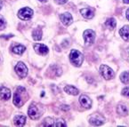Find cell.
<instances>
[{
  "mask_svg": "<svg viewBox=\"0 0 129 127\" xmlns=\"http://www.w3.org/2000/svg\"><path fill=\"white\" fill-rule=\"evenodd\" d=\"M126 18L129 21V9H127V11H126Z\"/></svg>",
  "mask_w": 129,
  "mask_h": 127,
  "instance_id": "cell-28",
  "label": "cell"
},
{
  "mask_svg": "<svg viewBox=\"0 0 129 127\" xmlns=\"http://www.w3.org/2000/svg\"><path fill=\"white\" fill-rule=\"evenodd\" d=\"M79 103L82 107L85 108H90L92 106V101L91 99L86 95H81L79 98Z\"/></svg>",
  "mask_w": 129,
  "mask_h": 127,
  "instance_id": "cell-10",
  "label": "cell"
},
{
  "mask_svg": "<svg viewBox=\"0 0 129 127\" xmlns=\"http://www.w3.org/2000/svg\"><path fill=\"white\" fill-rule=\"evenodd\" d=\"M122 94L124 96H126V97H129V86L128 87H125L122 90Z\"/></svg>",
  "mask_w": 129,
  "mask_h": 127,
  "instance_id": "cell-25",
  "label": "cell"
},
{
  "mask_svg": "<svg viewBox=\"0 0 129 127\" xmlns=\"http://www.w3.org/2000/svg\"><path fill=\"white\" fill-rule=\"evenodd\" d=\"M104 117L103 116L99 114H95L93 116H92L91 117L89 118V123H91L92 125H102L103 123H104Z\"/></svg>",
  "mask_w": 129,
  "mask_h": 127,
  "instance_id": "cell-8",
  "label": "cell"
},
{
  "mask_svg": "<svg viewBox=\"0 0 129 127\" xmlns=\"http://www.w3.org/2000/svg\"><path fill=\"white\" fill-rule=\"evenodd\" d=\"M84 39H85V43L86 46H91L93 44L95 38V33L92 29H86L84 31Z\"/></svg>",
  "mask_w": 129,
  "mask_h": 127,
  "instance_id": "cell-5",
  "label": "cell"
},
{
  "mask_svg": "<svg viewBox=\"0 0 129 127\" xmlns=\"http://www.w3.org/2000/svg\"><path fill=\"white\" fill-rule=\"evenodd\" d=\"M25 92H26L25 88L21 87V86H19V87L17 88V90L15 91L14 95H13V104L15 105L16 107H19L20 108V107L24 103L21 94H23V93H25Z\"/></svg>",
  "mask_w": 129,
  "mask_h": 127,
  "instance_id": "cell-2",
  "label": "cell"
},
{
  "mask_svg": "<svg viewBox=\"0 0 129 127\" xmlns=\"http://www.w3.org/2000/svg\"><path fill=\"white\" fill-rule=\"evenodd\" d=\"M43 125H45V126H54V123H53V120L51 117H47L46 118Z\"/></svg>",
  "mask_w": 129,
  "mask_h": 127,
  "instance_id": "cell-22",
  "label": "cell"
},
{
  "mask_svg": "<svg viewBox=\"0 0 129 127\" xmlns=\"http://www.w3.org/2000/svg\"><path fill=\"white\" fill-rule=\"evenodd\" d=\"M67 1H68V0H55V2H56L57 4H59V5H64V4H66Z\"/></svg>",
  "mask_w": 129,
  "mask_h": 127,
  "instance_id": "cell-26",
  "label": "cell"
},
{
  "mask_svg": "<svg viewBox=\"0 0 129 127\" xmlns=\"http://www.w3.org/2000/svg\"><path fill=\"white\" fill-rule=\"evenodd\" d=\"M120 80L123 83L125 84H127L129 83V72L125 71V72H123L121 75H120Z\"/></svg>",
  "mask_w": 129,
  "mask_h": 127,
  "instance_id": "cell-21",
  "label": "cell"
},
{
  "mask_svg": "<svg viewBox=\"0 0 129 127\" xmlns=\"http://www.w3.org/2000/svg\"><path fill=\"white\" fill-rule=\"evenodd\" d=\"M105 25H106L109 29H115V28H116V26H117L116 20L114 19V18H110V19H108L106 21V22H105Z\"/></svg>",
  "mask_w": 129,
  "mask_h": 127,
  "instance_id": "cell-19",
  "label": "cell"
},
{
  "mask_svg": "<svg viewBox=\"0 0 129 127\" xmlns=\"http://www.w3.org/2000/svg\"><path fill=\"white\" fill-rule=\"evenodd\" d=\"M32 37L34 38V40L36 41H39L42 39V30L40 29H34L32 32Z\"/></svg>",
  "mask_w": 129,
  "mask_h": 127,
  "instance_id": "cell-20",
  "label": "cell"
},
{
  "mask_svg": "<svg viewBox=\"0 0 129 127\" xmlns=\"http://www.w3.org/2000/svg\"><path fill=\"white\" fill-rule=\"evenodd\" d=\"M117 111L120 116H127V114H128V110L125 105H118L117 108Z\"/></svg>",
  "mask_w": 129,
  "mask_h": 127,
  "instance_id": "cell-18",
  "label": "cell"
},
{
  "mask_svg": "<svg viewBox=\"0 0 129 127\" xmlns=\"http://www.w3.org/2000/svg\"><path fill=\"white\" fill-rule=\"evenodd\" d=\"M15 71H16V74H17L20 77L23 78L27 76V74H28V68H27L26 65H25L24 63L20 61V62H18L17 64H16Z\"/></svg>",
  "mask_w": 129,
  "mask_h": 127,
  "instance_id": "cell-6",
  "label": "cell"
},
{
  "mask_svg": "<svg viewBox=\"0 0 129 127\" xmlns=\"http://www.w3.org/2000/svg\"><path fill=\"white\" fill-rule=\"evenodd\" d=\"M26 123V116H16L14 117V124L17 126H23Z\"/></svg>",
  "mask_w": 129,
  "mask_h": 127,
  "instance_id": "cell-16",
  "label": "cell"
},
{
  "mask_svg": "<svg viewBox=\"0 0 129 127\" xmlns=\"http://www.w3.org/2000/svg\"><path fill=\"white\" fill-rule=\"evenodd\" d=\"M70 60L75 67H80L84 61V55L78 50H72L70 53Z\"/></svg>",
  "mask_w": 129,
  "mask_h": 127,
  "instance_id": "cell-1",
  "label": "cell"
},
{
  "mask_svg": "<svg viewBox=\"0 0 129 127\" xmlns=\"http://www.w3.org/2000/svg\"><path fill=\"white\" fill-rule=\"evenodd\" d=\"M80 13L85 19H92L94 16V13L90 8H83V9L80 10Z\"/></svg>",
  "mask_w": 129,
  "mask_h": 127,
  "instance_id": "cell-13",
  "label": "cell"
},
{
  "mask_svg": "<svg viewBox=\"0 0 129 127\" xmlns=\"http://www.w3.org/2000/svg\"><path fill=\"white\" fill-rule=\"evenodd\" d=\"M119 34L124 40H125V41L129 40V26L125 25L123 28H121L119 30Z\"/></svg>",
  "mask_w": 129,
  "mask_h": 127,
  "instance_id": "cell-14",
  "label": "cell"
},
{
  "mask_svg": "<svg viewBox=\"0 0 129 127\" xmlns=\"http://www.w3.org/2000/svg\"><path fill=\"white\" fill-rule=\"evenodd\" d=\"M38 1H40V2H42V3H46V2H47V0H38Z\"/></svg>",
  "mask_w": 129,
  "mask_h": 127,
  "instance_id": "cell-31",
  "label": "cell"
},
{
  "mask_svg": "<svg viewBox=\"0 0 129 127\" xmlns=\"http://www.w3.org/2000/svg\"><path fill=\"white\" fill-rule=\"evenodd\" d=\"M28 114L31 119H34V120L38 119V118L41 116V112L39 111L38 107H36L35 105L29 106V108H28Z\"/></svg>",
  "mask_w": 129,
  "mask_h": 127,
  "instance_id": "cell-7",
  "label": "cell"
},
{
  "mask_svg": "<svg viewBox=\"0 0 129 127\" xmlns=\"http://www.w3.org/2000/svg\"><path fill=\"white\" fill-rule=\"evenodd\" d=\"M66 123H65V121L63 119H61V118H60V119H58L56 121V123H54V126H59V127H65L66 126Z\"/></svg>",
  "mask_w": 129,
  "mask_h": 127,
  "instance_id": "cell-23",
  "label": "cell"
},
{
  "mask_svg": "<svg viewBox=\"0 0 129 127\" xmlns=\"http://www.w3.org/2000/svg\"><path fill=\"white\" fill-rule=\"evenodd\" d=\"M0 98L4 100V101H7L11 98V92L8 88L5 87V86H1L0 87Z\"/></svg>",
  "mask_w": 129,
  "mask_h": 127,
  "instance_id": "cell-12",
  "label": "cell"
},
{
  "mask_svg": "<svg viewBox=\"0 0 129 127\" xmlns=\"http://www.w3.org/2000/svg\"><path fill=\"white\" fill-rule=\"evenodd\" d=\"M100 73H101V75L106 80L111 79V78H113L114 76H115L113 70H112L110 67L106 66V65H102V66L100 67Z\"/></svg>",
  "mask_w": 129,
  "mask_h": 127,
  "instance_id": "cell-4",
  "label": "cell"
},
{
  "mask_svg": "<svg viewBox=\"0 0 129 127\" xmlns=\"http://www.w3.org/2000/svg\"><path fill=\"white\" fill-rule=\"evenodd\" d=\"M33 16V10L28 7L21 8L19 12H18V17L21 20L23 21H28L30 20Z\"/></svg>",
  "mask_w": 129,
  "mask_h": 127,
  "instance_id": "cell-3",
  "label": "cell"
},
{
  "mask_svg": "<svg viewBox=\"0 0 129 127\" xmlns=\"http://www.w3.org/2000/svg\"><path fill=\"white\" fill-rule=\"evenodd\" d=\"M25 49H26V48H25V46H21V45H17V46H13V53H15V54L21 55V54H22V53H24Z\"/></svg>",
  "mask_w": 129,
  "mask_h": 127,
  "instance_id": "cell-17",
  "label": "cell"
},
{
  "mask_svg": "<svg viewBox=\"0 0 129 127\" xmlns=\"http://www.w3.org/2000/svg\"><path fill=\"white\" fill-rule=\"evenodd\" d=\"M34 50L39 55H46L49 52V49L46 46L42 44H36L34 46Z\"/></svg>",
  "mask_w": 129,
  "mask_h": 127,
  "instance_id": "cell-9",
  "label": "cell"
},
{
  "mask_svg": "<svg viewBox=\"0 0 129 127\" xmlns=\"http://www.w3.org/2000/svg\"><path fill=\"white\" fill-rule=\"evenodd\" d=\"M123 2L125 4H129V0H123Z\"/></svg>",
  "mask_w": 129,
  "mask_h": 127,
  "instance_id": "cell-30",
  "label": "cell"
},
{
  "mask_svg": "<svg viewBox=\"0 0 129 127\" xmlns=\"http://www.w3.org/2000/svg\"><path fill=\"white\" fill-rule=\"evenodd\" d=\"M128 53H129V48H128Z\"/></svg>",
  "mask_w": 129,
  "mask_h": 127,
  "instance_id": "cell-32",
  "label": "cell"
},
{
  "mask_svg": "<svg viewBox=\"0 0 129 127\" xmlns=\"http://www.w3.org/2000/svg\"><path fill=\"white\" fill-rule=\"evenodd\" d=\"M64 92L68 93V94L74 95V96L75 95H78V93H79L78 89H77L76 87H74V86H66L64 87Z\"/></svg>",
  "mask_w": 129,
  "mask_h": 127,
  "instance_id": "cell-15",
  "label": "cell"
},
{
  "mask_svg": "<svg viewBox=\"0 0 129 127\" xmlns=\"http://www.w3.org/2000/svg\"><path fill=\"white\" fill-rule=\"evenodd\" d=\"M6 26V21L2 15H0V29H4Z\"/></svg>",
  "mask_w": 129,
  "mask_h": 127,
  "instance_id": "cell-24",
  "label": "cell"
},
{
  "mask_svg": "<svg viewBox=\"0 0 129 127\" xmlns=\"http://www.w3.org/2000/svg\"><path fill=\"white\" fill-rule=\"evenodd\" d=\"M61 108H62L63 110H68L69 108V106H65V105H62V106H61Z\"/></svg>",
  "mask_w": 129,
  "mask_h": 127,
  "instance_id": "cell-27",
  "label": "cell"
},
{
  "mask_svg": "<svg viewBox=\"0 0 129 127\" xmlns=\"http://www.w3.org/2000/svg\"><path fill=\"white\" fill-rule=\"evenodd\" d=\"M60 19H61V22H62L65 26H69V25L71 24V23H72V21H73L72 15H71L70 13H62V14L60 16Z\"/></svg>",
  "mask_w": 129,
  "mask_h": 127,
  "instance_id": "cell-11",
  "label": "cell"
},
{
  "mask_svg": "<svg viewBox=\"0 0 129 127\" xmlns=\"http://www.w3.org/2000/svg\"><path fill=\"white\" fill-rule=\"evenodd\" d=\"M2 6H3V2L2 0H0V10L2 9Z\"/></svg>",
  "mask_w": 129,
  "mask_h": 127,
  "instance_id": "cell-29",
  "label": "cell"
}]
</instances>
